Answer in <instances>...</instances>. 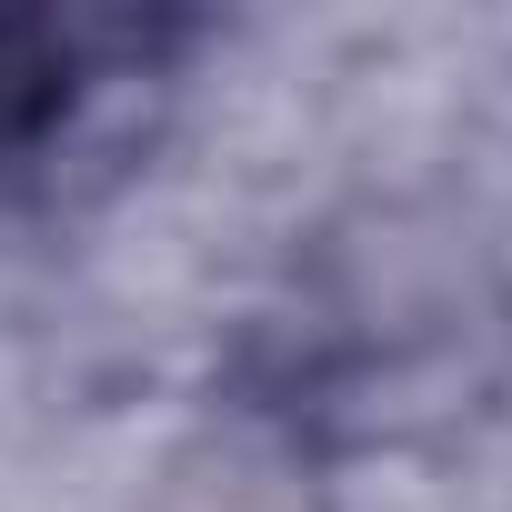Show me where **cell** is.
I'll list each match as a JSON object with an SVG mask.
<instances>
[{
    "label": "cell",
    "mask_w": 512,
    "mask_h": 512,
    "mask_svg": "<svg viewBox=\"0 0 512 512\" xmlns=\"http://www.w3.org/2000/svg\"><path fill=\"white\" fill-rule=\"evenodd\" d=\"M151 21H61V11H0V191H31L51 151L91 121L101 81L151 71Z\"/></svg>",
    "instance_id": "cell-1"
}]
</instances>
